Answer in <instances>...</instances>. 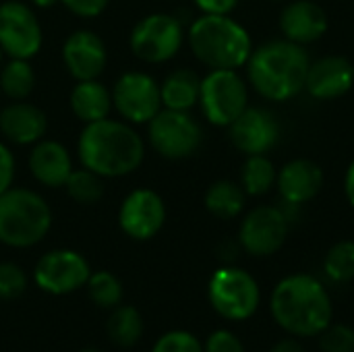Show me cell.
<instances>
[{
    "label": "cell",
    "mask_w": 354,
    "mask_h": 352,
    "mask_svg": "<svg viewBox=\"0 0 354 352\" xmlns=\"http://www.w3.org/2000/svg\"><path fill=\"white\" fill-rule=\"evenodd\" d=\"M270 311L274 322L295 338L319 336L334 317L326 286L307 274H292L280 280L272 293Z\"/></svg>",
    "instance_id": "obj_1"
},
{
    "label": "cell",
    "mask_w": 354,
    "mask_h": 352,
    "mask_svg": "<svg viewBox=\"0 0 354 352\" xmlns=\"http://www.w3.org/2000/svg\"><path fill=\"white\" fill-rule=\"evenodd\" d=\"M77 149L83 168H89L102 178L127 176L135 172L145 158L141 135L129 122L112 118L85 124Z\"/></svg>",
    "instance_id": "obj_2"
},
{
    "label": "cell",
    "mask_w": 354,
    "mask_h": 352,
    "mask_svg": "<svg viewBox=\"0 0 354 352\" xmlns=\"http://www.w3.org/2000/svg\"><path fill=\"white\" fill-rule=\"evenodd\" d=\"M249 79L268 100L284 102L305 89L311 60L301 44L282 39L270 41L251 52Z\"/></svg>",
    "instance_id": "obj_3"
},
{
    "label": "cell",
    "mask_w": 354,
    "mask_h": 352,
    "mask_svg": "<svg viewBox=\"0 0 354 352\" xmlns=\"http://www.w3.org/2000/svg\"><path fill=\"white\" fill-rule=\"evenodd\" d=\"M189 44L193 54L214 68L243 66L253 48L251 37L243 25H239L228 15H203L189 29Z\"/></svg>",
    "instance_id": "obj_4"
},
{
    "label": "cell",
    "mask_w": 354,
    "mask_h": 352,
    "mask_svg": "<svg viewBox=\"0 0 354 352\" xmlns=\"http://www.w3.org/2000/svg\"><path fill=\"white\" fill-rule=\"evenodd\" d=\"M50 226L52 210L39 193L10 187L0 195V243L27 249L44 241Z\"/></svg>",
    "instance_id": "obj_5"
},
{
    "label": "cell",
    "mask_w": 354,
    "mask_h": 352,
    "mask_svg": "<svg viewBox=\"0 0 354 352\" xmlns=\"http://www.w3.org/2000/svg\"><path fill=\"white\" fill-rule=\"evenodd\" d=\"M207 297L218 315L230 322L249 319L259 307V284L241 268H220L207 286Z\"/></svg>",
    "instance_id": "obj_6"
},
{
    "label": "cell",
    "mask_w": 354,
    "mask_h": 352,
    "mask_svg": "<svg viewBox=\"0 0 354 352\" xmlns=\"http://www.w3.org/2000/svg\"><path fill=\"white\" fill-rule=\"evenodd\" d=\"M247 85L232 68H214L201 79L199 104L216 127H230L247 108Z\"/></svg>",
    "instance_id": "obj_7"
},
{
    "label": "cell",
    "mask_w": 354,
    "mask_h": 352,
    "mask_svg": "<svg viewBox=\"0 0 354 352\" xmlns=\"http://www.w3.org/2000/svg\"><path fill=\"white\" fill-rule=\"evenodd\" d=\"M147 124L151 147L168 160H185L193 156L203 139L199 122L185 110L164 108Z\"/></svg>",
    "instance_id": "obj_8"
},
{
    "label": "cell",
    "mask_w": 354,
    "mask_h": 352,
    "mask_svg": "<svg viewBox=\"0 0 354 352\" xmlns=\"http://www.w3.org/2000/svg\"><path fill=\"white\" fill-rule=\"evenodd\" d=\"M185 31L176 17L153 12L143 17L131 31V50L143 62L160 64L174 58L183 46Z\"/></svg>",
    "instance_id": "obj_9"
},
{
    "label": "cell",
    "mask_w": 354,
    "mask_h": 352,
    "mask_svg": "<svg viewBox=\"0 0 354 352\" xmlns=\"http://www.w3.org/2000/svg\"><path fill=\"white\" fill-rule=\"evenodd\" d=\"M41 25L33 8L19 0L0 4V48L10 58H33L41 48Z\"/></svg>",
    "instance_id": "obj_10"
},
{
    "label": "cell",
    "mask_w": 354,
    "mask_h": 352,
    "mask_svg": "<svg viewBox=\"0 0 354 352\" xmlns=\"http://www.w3.org/2000/svg\"><path fill=\"white\" fill-rule=\"evenodd\" d=\"M112 106L129 124L149 122L162 110L160 85L141 71H129L118 77L112 89Z\"/></svg>",
    "instance_id": "obj_11"
},
{
    "label": "cell",
    "mask_w": 354,
    "mask_h": 352,
    "mask_svg": "<svg viewBox=\"0 0 354 352\" xmlns=\"http://www.w3.org/2000/svg\"><path fill=\"white\" fill-rule=\"evenodd\" d=\"M91 276L85 257L71 249H54L46 253L33 272L35 284L50 295H71L87 284Z\"/></svg>",
    "instance_id": "obj_12"
},
{
    "label": "cell",
    "mask_w": 354,
    "mask_h": 352,
    "mask_svg": "<svg viewBox=\"0 0 354 352\" xmlns=\"http://www.w3.org/2000/svg\"><path fill=\"white\" fill-rule=\"evenodd\" d=\"M288 237V216L280 207L263 205L253 210L241 224V247L255 257H268L282 249Z\"/></svg>",
    "instance_id": "obj_13"
},
{
    "label": "cell",
    "mask_w": 354,
    "mask_h": 352,
    "mask_svg": "<svg viewBox=\"0 0 354 352\" xmlns=\"http://www.w3.org/2000/svg\"><path fill=\"white\" fill-rule=\"evenodd\" d=\"M166 222V205L151 189H137L129 193L118 212L122 232L135 241L153 239Z\"/></svg>",
    "instance_id": "obj_14"
},
{
    "label": "cell",
    "mask_w": 354,
    "mask_h": 352,
    "mask_svg": "<svg viewBox=\"0 0 354 352\" xmlns=\"http://www.w3.org/2000/svg\"><path fill=\"white\" fill-rule=\"evenodd\" d=\"M62 60L77 81L97 79L108 62L106 44L97 33L89 29H79L66 37L62 46Z\"/></svg>",
    "instance_id": "obj_15"
},
{
    "label": "cell",
    "mask_w": 354,
    "mask_h": 352,
    "mask_svg": "<svg viewBox=\"0 0 354 352\" xmlns=\"http://www.w3.org/2000/svg\"><path fill=\"white\" fill-rule=\"evenodd\" d=\"M280 137L278 120L263 108H245L230 124V139L236 149L247 156L268 154Z\"/></svg>",
    "instance_id": "obj_16"
},
{
    "label": "cell",
    "mask_w": 354,
    "mask_h": 352,
    "mask_svg": "<svg viewBox=\"0 0 354 352\" xmlns=\"http://www.w3.org/2000/svg\"><path fill=\"white\" fill-rule=\"evenodd\" d=\"M48 131V116L35 104L17 100L0 110V133L15 145H35Z\"/></svg>",
    "instance_id": "obj_17"
},
{
    "label": "cell",
    "mask_w": 354,
    "mask_h": 352,
    "mask_svg": "<svg viewBox=\"0 0 354 352\" xmlns=\"http://www.w3.org/2000/svg\"><path fill=\"white\" fill-rule=\"evenodd\" d=\"M354 83V66L342 56H326L309 66L305 89L317 100L344 95Z\"/></svg>",
    "instance_id": "obj_18"
},
{
    "label": "cell",
    "mask_w": 354,
    "mask_h": 352,
    "mask_svg": "<svg viewBox=\"0 0 354 352\" xmlns=\"http://www.w3.org/2000/svg\"><path fill=\"white\" fill-rule=\"evenodd\" d=\"M280 29L288 41L305 46L317 41L328 31V15L317 2L297 0L282 10Z\"/></svg>",
    "instance_id": "obj_19"
},
{
    "label": "cell",
    "mask_w": 354,
    "mask_h": 352,
    "mask_svg": "<svg viewBox=\"0 0 354 352\" xmlns=\"http://www.w3.org/2000/svg\"><path fill=\"white\" fill-rule=\"evenodd\" d=\"M29 170L39 185L60 189L73 172V160L62 143L41 139L29 154Z\"/></svg>",
    "instance_id": "obj_20"
},
{
    "label": "cell",
    "mask_w": 354,
    "mask_h": 352,
    "mask_svg": "<svg viewBox=\"0 0 354 352\" xmlns=\"http://www.w3.org/2000/svg\"><path fill=\"white\" fill-rule=\"evenodd\" d=\"M276 183L282 199L288 205H299L313 199L322 191L324 172L311 160H292L280 170Z\"/></svg>",
    "instance_id": "obj_21"
},
{
    "label": "cell",
    "mask_w": 354,
    "mask_h": 352,
    "mask_svg": "<svg viewBox=\"0 0 354 352\" xmlns=\"http://www.w3.org/2000/svg\"><path fill=\"white\" fill-rule=\"evenodd\" d=\"M112 108V91H108L97 79L77 81L71 91V110L85 124L108 118Z\"/></svg>",
    "instance_id": "obj_22"
},
{
    "label": "cell",
    "mask_w": 354,
    "mask_h": 352,
    "mask_svg": "<svg viewBox=\"0 0 354 352\" xmlns=\"http://www.w3.org/2000/svg\"><path fill=\"white\" fill-rule=\"evenodd\" d=\"M199 91H201L199 75L191 68H178L170 73L160 85L162 106L170 110L189 112L199 102Z\"/></svg>",
    "instance_id": "obj_23"
},
{
    "label": "cell",
    "mask_w": 354,
    "mask_h": 352,
    "mask_svg": "<svg viewBox=\"0 0 354 352\" xmlns=\"http://www.w3.org/2000/svg\"><path fill=\"white\" fill-rule=\"evenodd\" d=\"M205 207L220 220H232L245 207V189L232 180H216L205 193Z\"/></svg>",
    "instance_id": "obj_24"
},
{
    "label": "cell",
    "mask_w": 354,
    "mask_h": 352,
    "mask_svg": "<svg viewBox=\"0 0 354 352\" xmlns=\"http://www.w3.org/2000/svg\"><path fill=\"white\" fill-rule=\"evenodd\" d=\"M0 87L10 100H27L35 87V73L29 60L10 58L0 71Z\"/></svg>",
    "instance_id": "obj_25"
},
{
    "label": "cell",
    "mask_w": 354,
    "mask_h": 352,
    "mask_svg": "<svg viewBox=\"0 0 354 352\" xmlns=\"http://www.w3.org/2000/svg\"><path fill=\"white\" fill-rule=\"evenodd\" d=\"M108 336L114 344L129 349L143 336V317L135 307H118L108 319Z\"/></svg>",
    "instance_id": "obj_26"
},
{
    "label": "cell",
    "mask_w": 354,
    "mask_h": 352,
    "mask_svg": "<svg viewBox=\"0 0 354 352\" xmlns=\"http://www.w3.org/2000/svg\"><path fill=\"white\" fill-rule=\"evenodd\" d=\"M276 178H278L276 168H274L272 160L266 154L249 156V160L245 162V168H243V189H245V193L263 195L274 187Z\"/></svg>",
    "instance_id": "obj_27"
},
{
    "label": "cell",
    "mask_w": 354,
    "mask_h": 352,
    "mask_svg": "<svg viewBox=\"0 0 354 352\" xmlns=\"http://www.w3.org/2000/svg\"><path fill=\"white\" fill-rule=\"evenodd\" d=\"M64 187H66V193L71 195V199L81 205H93L104 195L102 176L91 172L89 168L73 170Z\"/></svg>",
    "instance_id": "obj_28"
},
{
    "label": "cell",
    "mask_w": 354,
    "mask_h": 352,
    "mask_svg": "<svg viewBox=\"0 0 354 352\" xmlns=\"http://www.w3.org/2000/svg\"><path fill=\"white\" fill-rule=\"evenodd\" d=\"M324 272L332 282L344 284L354 280V243L342 241L334 245L326 259H324Z\"/></svg>",
    "instance_id": "obj_29"
},
{
    "label": "cell",
    "mask_w": 354,
    "mask_h": 352,
    "mask_svg": "<svg viewBox=\"0 0 354 352\" xmlns=\"http://www.w3.org/2000/svg\"><path fill=\"white\" fill-rule=\"evenodd\" d=\"M87 290H89V297L91 301L97 305V307H104V309H112L120 303L122 299V284L120 280L110 274V272H95L89 276L87 280Z\"/></svg>",
    "instance_id": "obj_30"
},
{
    "label": "cell",
    "mask_w": 354,
    "mask_h": 352,
    "mask_svg": "<svg viewBox=\"0 0 354 352\" xmlns=\"http://www.w3.org/2000/svg\"><path fill=\"white\" fill-rule=\"evenodd\" d=\"M322 352H354V330L346 324H330L319 334Z\"/></svg>",
    "instance_id": "obj_31"
},
{
    "label": "cell",
    "mask_w": 354,
    "mask_h": 352,
    "mask_svg": "<svg viewBox=\"0 0 354 352\" xmlns=\"http://www.w3.org/2000/svg\"><path fill=\"white\" fill-rule=\"evenodd\" d=\"M27 288V276L25 272L10 261L0 263V299L12 301L21 297Z\"/></svg>",
    "instance_id": "obj_32"
},
{
    "label": "cell",
    "mask_w": 354,
    "mask_h": 352,
    "mask_svg": "<svg viewBox=\"0 0 354 352\" xmlns=\"http://www.w3.org/2000/svg\"><path fill=\"white\" fill-rule=\"evenodd\" d=\"M153 352H203V346L193 334L183 332V330H174V332L164 334L156 342Z\"/></svg>",
    "instance_id": "obj_33"
},
{
    "label": "cell",
    "mask_w": 354,
    "mask_h": 352,
    "mask_svg": "<svg viewBox=\"0 0 354 352\" xmlns=\"http://www.w3.org/2000/svg\"><path fill=\"white\" fill-rule=\"evenodd\" d=\"M203 352H245V346L232 332L218 330L207 338Z\"/></svg>",
    "instance_id": "obj_34"
},
{
    "label": "cell",
    "mask_w": 354,
    "mask_h": 352,
    "mask_svg": "<svg viewBox=\"0 0 354 352\" xmlns=\"http://www.w3.org/2000/svg\"><path fill=\"white\" fill-rule=\"evenodd\" d=\"M73 15L77 17H85V19H91V17H97L106 10L108 2L110 0H60Z\"/></svg>",
    "instance_id": "obj_35"
},
{
    "label": "cell",
    "mask_w": 354,
    "mask_h": 352,
    "mask_svg": "<svg viewBox=\"0 0 354 352\" xmlns=\"http://www.w3.org/2000/svg\"><path fill=\"white\" fill-rule=\"evenodd\" d=\"M12 183H15V156L4 143H0V195L8 191Z\"/></svg>",
    "instance_id": "obj_36"
},
{
    "label": "cell",
    "mask_w": 354,
    "mask_h": 352,
    "mask_svg": "<svg viewBox=\"0 0 354 352\" xmlns=\"http://www.w3.org/2000/svg\"><path fill=\"white\" fill-rule=\"evenodd\" d=\"M239 0H195L205 15H228Z\"/></svg>",
    "instance_id": "obj_37"
},
{
    "label": "cell",
    "mask_w": 354,
    "mask_h": 352,
    "mask_svg": "<svg viewBox=\"0 0 354 352\" xmlns=\"http://www.w3.org/2000/svg\"><path fill=\"white\" fill-rule=\"evenodd\" d=\"M270 352H307L305 351V346L299 342V338H284V340H280L274 349Z\"/></svg>",
    "instance_id": "obj_38"
},
{
    "label": "cell",
    "mask_w": 354,
    "mask_h": 352,
    "mask_svg": "<svg viewBox=\"0 0 354 352\" xmlns=\"http://www.w3.org/2000/svg\"><path fill=\"white\" fill-rule=\"evenodd\" d=\"M344 187H346V197H348L351 205H354V162L351 164L348 172H346V183H344Z\"/></svg>",
    "instance_id": "obj_39"
},
{
    "label": "cell",
    "mask_w": 354,
    "mask_h": 352,
    "mask_svg": "<svg viewBox=\"0 0 354 352\" xmlns=\"http://www.w3.org/2000/svg\"><path fill=\"white\" fill-rule=\"evenodd\" d=\"M33 2V6H39V8H50V6H54L56 2H60V0H31Z\"/></svg>",
    "instance_id": "obj_40"
},
{
    "label": "cell",
    "mask_w": 354,
    "mask_h": 352,
    "mask_svg": "<svg viewBox=\"0 0 354 352\" xmlns=\"http://www.w3.org/2000/svg\"><path fill=\"white\" fill-rule=\"evenodd\" d=\"M2 56H4V52H2V48H0V66H2Z\"/></svg>",
    "instance_id": "obj_41"
},
{
    "label": "cell",
    "mask_w": 354,
    "mask_h": 352,
    "mask_svg": "<svg viewBox=\"0 0 354 352\" xmlns=\"http://www.w3.org/2000/svg\"><path fill=\"white\" fill-rule=\"evenodd\" d=\"M83 352H100V351H93V349H87V351H83Z\"/></svg>",
    "instance_id": "obj_42"
}]
</instances>
